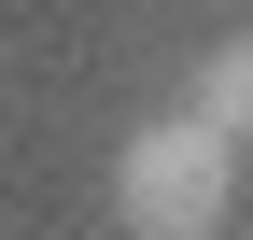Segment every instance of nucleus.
Returning a JSON list of instances; mask_svg holds the SVG:
<instances>
[{"mask_svg":"<svg viewBox=\"0 0 253 240\" xmlns=\"http://www.w3.org/2000/svg\"><path fill=\"white\" fill-rule=\"evenodd\" d=\"M239 170H253V141H225L197 99H169V113H141V127L113 141V226H141V240H211L239 212Z\"/></svg>","mask_w":253,"mask_h":240,"instance_id":"obj_1","label":"nucleus"},{"mask_svg":"<svg viewBox=\"0 0 253 240\" xmlns=\"http://www.w3.org/2000/svg\"><path fill=\"white\" fill-rule=\"evenodd\" d=\"M183 99H197V113H211L225 141H253V28H225V43H197V85H183Z\"/></svg>","mask_w":253,"mask_h":240,"instance_id":"obj_2","label":"nucleus"}]
</instances>
